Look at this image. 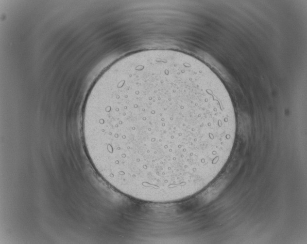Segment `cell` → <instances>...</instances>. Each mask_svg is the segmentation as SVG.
<instances>
[{"label": "cell", "instance_id": "6da1fadb", "mask_svg": "<svg viewBox=\"0 0 307 244\" xmlns=\"http://www.w3.org/2000/svg\"><path fill=\"white\" fill-rule=\"evenodd\" d=\"M83 124L95 160L121 174L170 179L203 168L207 113L172 57L136 58L107 69L87 97Z\"/></svg>", "mask_w": 307, "mask_h": 244}]
</instances>
